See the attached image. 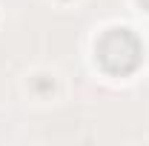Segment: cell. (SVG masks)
I'll return each instance as SVG.
<instances>
[{
	"label": "cell",
	"instance_id": "cell-1",
	"mask_svg": "<svg viewBox=\"0 0 149 146\" xmlns=\"http://www.w3.org/2000/svg\"><path fill=\"white\" fill-rule=\"evenodd\" d=\"M97 63L103 66V72L115 74V77H123V74H132L141 60H143V46L135 32L129 29H109L103 32V37L97 40Z\"/></svg>",
	"mask_w": 149,
	"mask_h": 146
},
{
	"label": "cell",
	"instance_id": "cell-2",
	"mask_svg": "<svg viewBox=\"0 0 149 146\" xmlns=\"http://www.w3.org/2000/svg\"><path fill=\"white\" fill-rule=\"evenodd\" d=\"M35 89L37 92H52V89H55V83H52L49 77H37V80H35Z\"/></svg>",
	"mask_w": 149,
	"mask_h": 146
},
{
	"label": "cell",
	"instance_id": "cell-3",
	"mask_svg": "<svg viewBox=\"0 0 149 146\" xmlns=\"http://www.w3.org/2000/svg\"><path fill=\"white\" fill-rule=\"evenodd\" d=\"M141 6H143V9H146V12H149V0H141Z\"/></svg>",
	"mask_w": 149,
	"mask_h": 146
}]
</instances>
